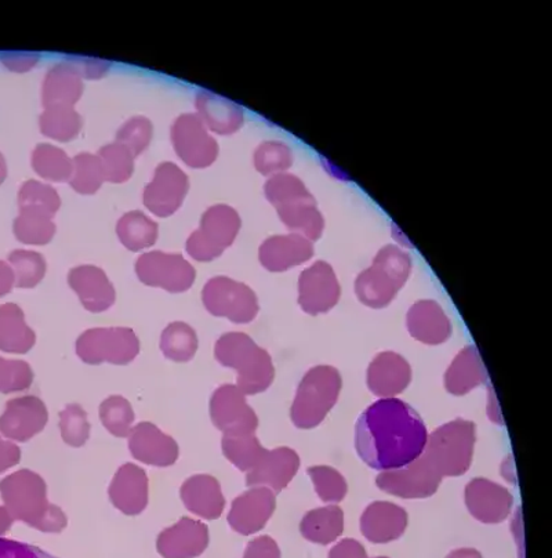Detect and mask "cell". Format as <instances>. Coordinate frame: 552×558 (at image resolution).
<instances>
[{
	"label": "cell",
	"mask_w": 552,
	"mask_h": 558,
	"mask_svg": "<svg viewBox=\"0 0 552 558\" xmlns=\"http://www.w3.org/2000/svg\"><path fill=\"white\" fill-rule=\"evenodd\" d=\"M427 438V427L419 413L398 398L376 401L355 426L359 458L379 472L415 462L425 452Z\"/></svg>",
	"instance_id": "6da1fadb"
},
{
	"label": "cell",
	"mask_w": 552,
	"mask_h": 558,
	"mask_svg": "<svg viewBox=\"0 0 552 558\" xmlns=\"http://www.w3.org/2000/svg\"><path fill=\"white\" fill-rule=\"evenodd\" d=\"M0 493L10 513L33 529L60 534L69 524L64 511L49 502L45 480L30 470H20L4 478Z\"/></svg>",
	"instance_id": "7a4b0ae2"
},
{
	"label": "cell",
	"mask_w": 552,
	"mask_h": 558,
	"mask_svg": "<svg viewBox=\"0 0 552 558\" xmlns=\"http://www.w3.org/2000/svg\"><path fill=\"white\" fill-rule=\"evenodd\" d=\"M216 360L238 372V389L245 396H256L270 389L275 379L271 355L259 348L249 335L230 332L217 340Z\"/></svg>",
	"instance_id": "3957f363"
},
{
	"label": "cell",
	"mask_w": 552,
	"mask_h": 558,
	"mask_svg": "<svg viewBox=\"0 0 552 558\" xmlns=\"http://www.w3.org/2000/svg\"><path fill=\"white\" fill-rule=\"evenodd\" d=\"M265 191L289 230L302 232L311 241L322 235L323 217L300 179L286 173L275 174L268 180Z\"/></svg>",
	"instance_id": "277c9868"
},
{
	"label": "cell",
	"mask_w": 552,
	"mask_h": 558,
	"mask_svg": "<svg viewBox=\"0 0 552 558\" xmlns=\"http://www.w3.org/2000/svg\"><path fill=\"white\" fill-rule=\"evenodd\" d=\"M412 272L409 253L394 245L384 246L373 265L359 274L355 292L360 303L370 308H384L394 301Z\"/></svg>",
	"instance_id": "5b68a950"
},
{
	"label": "cell",
	"mask_w": 552,
	"mask_h": 558,
	"mask_svg": "<svg viewBox=\"0 0 552 558\" xmlns=\"http://www.w3.org/2000/svg\"><path fill=\"white\" fill-rule=\"evenodd\" d=\"M476 442V423L456 418L428 434L422 457L442 477H458L471 468Z\"/></svg>",
	"instance_id": "8992f818"
},
{
	"label": "cell",
	"mask_w": 552,
	"mask_h": 558,
	"mask_svg": "<svg viewBox=\"0 0 552 558\" xmlns=\"http://www.w3.org/2000/svg\"><path fill=\"white\" fill-rule=\"evenodd\" d=\"M342 387V375L333 366L319 365L309 369L298 385L293 401V425L302 430L321 425L328 413L336 405Z\"/></svg>",
	"instance_id": "52a82bcc"
},
{
	"label": "cell",
	"mask_w": 552,
	"mask_h": 558,
	"mask_svg": "<svg viewBox=\"0 0 552 558\" xmlns=\"http://www.w3.org/2000/svg\"><path fill=\"white\" fill-rule=\"evenodd\" d=\"M241 229L238 211L229 205H214L205 211L199 229L189 235L188 255L196 262H211L234 244Z\"/></svg>",
	"instance_id": "ba28073f"
},
{
	"label": "cell",
	"mask_w": 552,
	"mask_h": 558,
	"mask_svg": "<svg viewBox=\"0 0 552 558\" xmlns=\"http://www.w3.org/2000/svg\"><path fill=\"white\" fill-rule=\"evenodd\" d=\"M76 354L89 365H127L140 354V340L128 328L89 329L76 340Z\"/></svg>",
	"instance_id": "9c48e42d"
},
{
	"label": "cell",
	"mask_w": 552,
	"mask_h": 558,
	"mask_svg": "<svg viewBox=\"0 0 552 558\" xmlns=\"http://www.w3.org/2000/svg\"><path fill=\"white\" fill-rule=\"evenodd\" d=\"M203 302L211 315L229 318L234 324L252 323L260 310L256 293L229 277L209 279L204 287Z\"/></svg>",
	"instance_id": "30bf717a"
},
{
	"label": "cell",
	"mask_w": 552,
	"mask_h": 558,
	"mask_svg": "<svg viewBox=\"0 0 552 558\" xmlns=\"http://www.w3.org/2000/svg\"><path fill=\"white\" fill-rule=\"evenodd\" d=\"M136 274L144 286L162 288L170 293L188 291L196 278L195 268L182 255L161 251L138 257Z\"/></svg>",
	"instance_id": "8fae6325"
},
{
	"label": "cell",
	"mask_w": 552,
	"mask_h": 558,
	"mask_svg": "<svg viewBox=\"0 0 552 558\" xmlns=\"http://www.w3.org/2000/svg\"><path fill=\"white\" fill-rule=\"evenodd\" d=\"M442 480V475L421 454L405 468L381 472L376 485L383 493L402 499H426L437 493Z\"/></svg>",
	"instance_id": "7c38bea8"
},
{
	"label": "cell",
	"mask_w": 552,
	"mask_h": 558,
	"mask_svg": "<svg viewBox=\"0 0 552 558\" xmlns=\"http://www.w3.org/2000/svg\"><path fill=\"white\" fill-rule=\"evenodd\" d=\"M210 417L224 436L255 434L259 427V417L247 404L244 392L234 385L221 386L213 392L210 398Z\"/></svg>",
	"instance_id": "4fadbf2b"
},
{
	"label": "cell",
	"mask_w": 552,
	"mask_h": 558,
	"mask_svg": "<svg viewBox=\"0 0 552 558\" xmlns=\"http://www.w3.org/2000/svg\"><path fill=\"white\" fill-rule=\"evenodd\" d=\"M172 143L175 153L191 168H208L219 155V144L196 113H184L175 119Z\"/></svg>",
	"instance_id": "5bb4252c"
},
{
	"label": "cell",
	"mask_w": 552,
	"mask_h": 558,
	"mask_svg": "<svg viewBox=\"0 0 552 558\" xmlns=\"http://www.w3.org/2000/svg\"><path fill=\"white\" fill-rule=\"evenodd\" d=\"M188 189V175L177 165L163 162L155 169L152 182L144 189V205L154 215L168 217L180 209Z\"/></svg>",
	"instance_id": "9a60e30c"
},
{
	"label": "cell",
	"mask_w": 552,
	"mask_h": 558,
	"mask_svg": "<svg viewBox=\"0 0 552 558\" xmlns=\"http://www.w3.org/2000/svg\"><path fill=\"white\" fill-rule=\"evenodd\" d=\"M339 279L332 267L317 262L304 270L298 281V304L304 313L319 315L330 312L340 301Z\"/></svg>",
	"instance_id": "2e32d148"
},
{
	"label": "cell",
	"mask_w": 552,
	"mask_h": 558,
	"mask_svg": "<svg viewBox=\"0 0 552 558\" xmlns=\"http://www.w3.org/2000/svg\"><path fill=\"white\" fill-rule=\"evenodd\" d=\"M464 496L469 513L483 524L503 523L514 506L513 494L487 478L471 480Z\"/></svg>",
	"instance_id": "e0dca14e"
},
{
	"label": "cell",
	"mask_w": 552,
	"mask_h": 558,
	"mask_svg": "<svg viewBox=\"0 0 552 558\" xmlns=\"http://www.w3.org/2000/svg\"><path fill=\"white\" fill-rule=\"evenodd\" d=\"M277 509V496L266 487H256L242 494L232 502L229 524L241 535L249 536L260 532Z\"/></svg>",
	"instance_id": "ac0fdd59"
},
{
	"label": "cell",
	"mask_w": 552,
	"mask_h": 558,
	"mask_svg": "<svg viewBox=\"0 0 552 558\" xmlns=\"http://www.w3.org/2000/svg\"><path fill=\"white\" fill-rule=\"evenodd\" d=\"M49 412L38 397L27 396L9 401L0 417V432L12 440L25 442L48 425Z\"/></svg>",
	"instance_id": "d6986e66"
},
{
	"label": "cell",
	"mask_w": 552,
	"mask_h": 558,
	"mask_svg": "<svg viewBox=\"0 0 552 558\" xmlns=\"http://www.w3.org/2000/svg\"><path fill=\"white\" fill-rule=\"evenodd\" d=\"M128 449L134 459L149 466H173L179 459V446L174 438L149 422L138 423L132 428Z\"/></svg>",
	"instance_id": "ffe728a7"
},
{
	"label": "cell",
	"mask_w": 552,
	"mask_h": 558,
	"mask_svg": "<svg viewBox=\"0 0 552 558\" xmlns=\"http://www.w3.org/2000/svg\"><path fill=\"white\" fill-rule=\"evenodd\" d=\"M300 469V458L292 448L281 447L268 451L257 466L246 475L247 487H266L273 493L285 489Z\"/></svg>",
	"instance_id": "44dd1931"
},
{
	"label": "cell",
	"mask_w": 552,
	"mask_h": 558,
	"mask_svg": "<svg viewBox=\"0 0 552 558\" xmlns=\"http://www.w3.org/2000/svg\"><path fill=\"white\" fill-rule=\"evenodd\" d=\"M209 546V530L198 520L184 517L159 534L158 553L164 558H195Z\"/></svg>",
	"instance_id": "7402d4cb"
},
{
	"label": "cell",
	"mask_w": 552,
	"mask_h": 558,
	"mask_svg": "<svg viewBox=\"0 0 552 558\" xmlns=\"http://www.w3.org/2000/svg\"><path fill=\"white\" fill-rule=\"evenodd\" d=\"M409 515L401 506L391 502H373L360 517V532L371 544H390L405 534Z\"/></svg>",
	"instance_id": "603a6c76"
},
{
	"label": "cell",
	"mask_w": 552,
	"mask_h": 558,
	"mask_svg": "<svg viewBox=\"0 0 552 558\" xmlns=\"http://www.w3.org/2000/svg\"><path fill=\"white\" fill-rule=\"evenodd\" d=\"M72 291L90 313H105L115 303L116 293L107 274L96 266H79L69 274Z\"/></svg>",
	"instance_id": "cb8c5ba5"
},
{
	"label": "cell",
	"mask_w": 552,
	"mask_h": 558,
	"mask_svg": "<svg viewBox=\"0 0 552 558\" xmlns=\"http://www.w3.org/2000/svg\"><path fill=\"white\" fill-rule=\"evenodd\" d=\"M412 381V368L404 356L385 351L368 369V387L376 397L394 398L404 392Z\"/></svg>",
	"instance_id": "d4e9b609"
},
{
	"label": "cell",
	"mask_w": 552,
	"mask_h": 558,
	"mask_svg": "<svg viewBox=\"0 0 552 558\" xmlns=\"http://www.w3.org/2000/svg\"><path fill=\"white\" fill-rule=\"evenodd\" d=\"M113 506L126 515H138L148 505V477L142 468L133 463L118 470L108 489Z\"/></svg>",
	"instance_id": "484cf974"
},
{
	"label": "cell",
	"mask_w": 552,
	"mask_h": 558,
	"mask_svg": "<svg viewBox=\"0 0 552 558\" xmlns=\"http://www.w3.org/2000/svg\"><path fill=\"white\" fill-rule=\"evenodd\" d=\"M406 327L413 339L428 345H440L451 339V319L440 304L420 301L413 304L406 315Z\"/></svg>",
	"instance_id": "4316f807"
},
{
	"label": "cell",
	"mask_w": 552,
	"mask_h": 558,
	"mask_svg": "<svg viewBox=\"0 0 552 558\" xmlns=\"http://www.w3.org/2000/svg\"><path fill=\"white\" fill-rule=\"evenodd\" d=\"M312 256L311 242L300 234L268 238L259 252L261 265L272 272H282L294 266H300Z\"/></svg>",
	"instance_id": "83f0119b"
},
{
	"label": "cell",
	"mask_w": 552,
	"mask_h": 558,
	"mask_svg": "<svg viewBox=\"0 0 552 558\" xmlns=\"http://www.w3.org/2000/svg\"><path fill=\"white\" fill-rule=\"evenodd\" d=\"M182 500L191 513L206 520H217L225 509V499L220 483L211 475H194L180 489Z\"/></svg>",
	"instance_id": "f1b7e54d"
},
{
	"label": "cell",
	"mask_w": 552,
	"mask_h": 558,
	"mask_svg": "<svg viewBox=\"0 0 552 558\" xmlns=\"http://www.w3.org/2000/svg\"><path fill=\"white\" fill-rule=\"evenodd\" d=\"M196 116L200 118L206 128L219 134L238 132L244 125V111L234 101L214 95L209 90H200L195 98Z\"/></svg>",
	"instance_id": "f546056e"
},
{
	"label": "cell",
	"mask_w": 552,
	"mask_h": 558,
	"mask_svg": "<svg viewBox=\"0 0 552 558\" xmlns=\"http://www.w3.org/2000/svg\"><path fill=\"white\" fill-rule=\"evenodd\" d=\"M488 374L476 345H468L453 360L445 374V389L452 396H466L487 384Z\"/></svg>",
	"instance_id": "4dcf8cb0"
},
{
	"label": "cell",
	"mask_w": 552,
	"mask_h": 558,
	"mask_svg": "<svg viewBox=\"0 0 552 558\" xmlns=\"http://www.w3.org/2000/svg\"><path fill=\"white\" fill-rule=\"evenodd\" d=\"M84 93V82L74 66L59 63L46 74L42 87L45 108L51 106L74 107Z\"/></svg>",
	"instance_id": "1f68e13d"
},
{
	"label": "cell",
	"mask_w": 552,
	"mask_h": 558,
	"mask_svg": "<svg viewBox=\"0 0 552 558\" xmlns=\"http://www.w3.org/2000/svg\"><path fill=\"white\" fill-rule=\"evenodd\" d=\"M36 335L25 324L23 310L17 304L0 306V350L25 354L34 348Z\"/></svg>",
	"instance_id": "d6a6232c"
},
{
	"label": "cell",
	"mask_w": 552,
	"mask_h": 558,
	"mask_svg": "<svg viewBox=\"0 0 552 558\" xmlns=\"http://www.w3.org/2000/svg\"><path fill=\"white\" fill-rule=\"evenodd\" d=\"M302 535L317 545H330L344 532V513L336 505L308 511L300 524Z\"/></svg>",
	"instance_id": "836d02e7"
},
{
	"label": "cell",
	"mask_w": 552,
	"mask_h": 558,
	"mask_svg": "<svg viewBox=\"0 0 552 558\" xmlns=\"http://www.w3.org/2000/svg\"><path fill=\"white\" fill-rule=\"evenodd\" d=\"M53 214L50 211L25 206L20 208V216L14 220V234L19 241L28 245L49 244L56 234Z\"/></svg>",
	"instance_id": "e575fe53"
},
{
	"label": "cell",
	"mask_w": 552,
	"mask_h": 558,
	"mask_svg": "<svg viewBox=\"0 0 552 558\" xmlns=\"http://www.w3.org/2000/svg\"><path fill=\"white\" fill-rule=\"evenodd\" d=\"M159 227L140 210L128 211L116 225V234L123 245L132 252L151 247L158 240Z\"/></svg>",
	"instance_id": "d590c367"
},
{
	"label": "cell",
	"mask_w": 552,
	"mask_h": 558,
	"mask_svg": "<svg viewBox=\"0 0 552 558\" xmlns=\"http://www.w3.org/2000/svg\"><path fill=\"white\" fill-rule=\"evenodd\" d=\"M40 132L57 142H71L82 129V118L74 107L51 106L45 108L39 119Z\"/></svg>",
	"instance_id": "8d00e7d4"
},
{
	"label": "cell",
	"mask_w": 552,
	"mask_h": 558,
	"mask_svg": "<svg viewBox=\"0 0 552 558\" xmlns=\"http://www.w3.org/2000/svg\"><path fill=\"white\" fill-rule=\"evenodd\" d=\"M161 350L174 363H188L198 351V336L188 324H169L161 336Z\"/></svg>",
	"instance_id": "74e56055"
},
{
	"label": "cell",
	"mask_w": 552,
	"mask_h": 558,
	"mask_svg": "<svg viewBox=\"0 0 552 558\" xmlns=\"http://www.w3.org/2000/svg\"><path fill=\"white\" fill-rule=\"evenodd\" d=\"M221 447H223L224 457L241 472H250L267 452L256 434L223 436Z\"/></svg>",
	"instance_id": "f35d334b"
},
{
	"label": "cell",
	"mask_w": 552,
	"mask_h": 558,
	"mask_svg": "<svg viewBox=\"0 0 552 558\" xmlns=\"http://www.w3.org/2000/svg\"><path fill=\"white\" fill-rule=\"evenodd\" d=\"M33 168L50 182H65L72 174V159L59 147L39 144L33 153Z\"/></svg>",
	"instance_id": "ab89813d"
},
{
	"label": "cell",
	"mask_w": 552,
	"mask_h": 558,
	"mask_svg": "<svg viewBox=\"0 0 552 558\" xmlns=\"http://www.w3.org/2000/svg\"><path fill=\"white\" fill-rule=\"evenodd\" d=\"M106 182L105 168L97 155L89 153L77 154L72 159L70 185L76 193L95 194Z\"/></svg>",
	"instance_id": "60d3db41"
},
{
	"label": "cell",
	"mask_w": 552,
	"mask_h": 558,
	"mask_svg": "<svg viewBox=\"0 0 552 558\" xmlns=\"http://www.w3.org/2000/svg\"><path fill=\"white\" fill-rule=\"evenodd\" d=\"M100 418L108 432L118 438L131 436L134 418L131 402L121 396H112L102 401Z\"/></svg>",
	"instance_id": "b9f144b4"
},
{
	"label": "cell",
	"mask_w": 552,
	"mask_h": 558,
	"mask_svg": "<svg viewBox=\"0 0 552 558\" xmlns=\"http://www.w3.org/2000/svg\"><path fill=\"white\" fill-rule=\"evenodd\" d=\"M9 263L13 268L15 286L19 288H34L45 277L46 260L38 252L14 251L10 253Z\"/></svg>",
	"instance_id": "7bdbcfd3"
},
{
	"label": "cell",
	"mask_w": 552,
	"mask_h": 558,
	"mask_svg": "<svg viewBox=\"0 0 552 558\" xmlns=\"http://www.w3.org/2000/svg\"><path fill=\"white\" fill-rule=\"evenodd\" d=\"M100 158L107 182L125 183L132 178L134 170V155L120 143L108 144L101 147L97 155Z\"/></svg>",
	"instance_id": "ee69618b"
},
{
	"label": "cell",
	"mask_w": 552,
	"mask_h": 558,
	"mask_svg": "<svg viewBox=\"0 0 552 558\" xmlns=\"http://www.w3.org/2000/svg\"><path fill=\"white\" fill-rule=\"evenodd\" d=\"M312 480L315 493L324 504L343 502L348 493V485L336 469L329 466H314L307 470Z\"/></svg>",
	"instance_id": "f6af8a7d"
},
{
	"label": "cell",
	"mask_w": 552,
	"mask_h": 558,
	"mask_svg": "<svg viewBox=\"0 0 552 558\" xmlns=\"http://www.w3.org/2000/svg\"><path fill=\"white\" fill-rule=\"evenodd\" d=\"M61 437L74 448L84 447L90 437V423L84 408L71 404L60 412Z\"/></svg>",
	"instance_id": "bcb514c9"
},
{
	"label": "cell",
	"mask_w": 552,
	"mask_h": 558,
	"mask_svg": "<svg viewBox=\"0 0 552 558\" xmlns=\"http://www.w3.org/2000/svg\"><path fill=\"white\" fill-rule=\"evenodd\" d=\"M291 148L281 142L262 143L255 153V167L261 174H281L292 167Z\"/></svg>",
	"instance_id": "7dc6e473"
},
{
	"label": "cell",
	"mask_w": 552,
	"mask_h": 558,
	"mask_svg": "<svg viewBox=\"0 0 552 558\" xmlns=\"http://www.w3.org/2000/svg\"><path fill=\"white\" fill-rule=\"evenodd\" d=\"M154 126L146 117H134L128 119L116 133V143L128 148L134 157L146 151L151 143Z\"/></svg>",
	"instance_id": "c3c4849f"
},
{
	"label": "cell",
	"mask_w": 552,
	"mask_h": 558,
	"mask_svg": "<svg viewBox=\"0 0 552 558\" xmlns=\"http://www.w3.org/2000/svg\"><path fill=\"white\" fill-rule=\"evenodd\" d=\"M19 205L20 208L34 206V208L45 209L56 215V211L60 209L61 201L59 193L51 185L28 180L20 190Z\"/></svg>",
	"instance_id": "681fc988"
},
{
	"label": "cell",
	"mask_w": 552,
	"mask_h": 558,
	"mask_svg": "<svg viewBox=\"0 0 552 558\" xmlns=\"http://www.w3.org/2000/svg\"><path fill=\"white\" fill-rule=\"evenodd\" d=\"M33 380L34 372L25 361L0 359V392L27 390Z\"/></svg>",
	"instance_id": "f907efd6"
},
{
	"label": "cell",
	"mask_w": 552,
	"mask_h": 558,
	"mask_svg": "<svg viewBox=\"0 0 552 558\" xmlns=\"http://www.w3.org/2000/svg\"><path fill=\"white\" fill-rule=\"evenodd\" d=\"M0 558H57L39 547L0 536Z\"/></svg>",
	"instance_id": "816d5d0a"
},
{
	"label": "cell",
	"mask_w": 552,
	"mask_h": 558,
	"mask_svg": "<svg viewBox=\"0 0 552 558\" xmlns=\"http://www.w3.org/2000/svg\"><path fill=\"white\" fill-rule=\"evenodd\" d=\"M66 63L74 66L77 74L81 77H87V80H95V77H101L107 74L110 64L108 61L97 59H84V57H70Z\"/></svg>",
	"instance_id": "f5cc1de1"
},
{
	"label": "cell",
	"mask_w": 552,
	"mask_h": 558,
	"mask_svg": "<svg viewBox=\"0 0 552 558\" xmlns=\"http://www.w3.org/2000/svg\"><path fill=\"white\" fill-rule=\"evenodd\" d=\"M244 558H281V549L272 537L260 536L247 545Z\"/></svg>",
	"instance_id": "db71d44e"
},
{
	"label": "cell",
	"mask_w": 552,
	"mask_h": 558,
	"mask_svg": "<svg viewBox=\"0 0 552 558\" xmlns=\"http://www.w3.org/2000/svg\"><path fill=\"white\" fill-rule=\"evenodd\" d=\"M329 558H369L363 544L354 539H344L339 542L332 550L329 551Z\"/></svg>",
	"instance_id": "11a10c76"
},
{
	"label": "cell",
	"mask_w": 552,
	"mask_h": 558,
	"mask_svg": "<svg viewBox=\"0 0 552 558\" xmlns=\"http://www.w3.org/2000/svg\"><path fill=\"white\" fill-rule=\"evenodd\" d=\"M0 59H2L3 64L9 66L10 70L27 71L33 69L36 61L39 60V56L34 53H23V51H15V53L0 56Z\"/></svg>",
	"instance_id": "9f6ffc18"
},
{
	"label": "cell",
	"mask_w": 552,
	"mask_h": 558,
	"mask_svg": "<svg viewBox=\"0 0 552 558\" xmlns=\"http://www.w3.org/2000/svg\"><path fill=\"white\" fill-rule=\"evenodd\" d=\"M22 458L19 447H15L12 442L0 440V473L3 470L15 466Z\"/></svg>",
	"instance_id": "6f0895ef"
},
{
	"label": "cell",
	"mask_w": 552,
	"mask_h": 558,
	"mask_svg": "<svg viewBox=\"0 0 552 558\" xmlns=\"http://www.w3.org/2000/svg\"><path fill=\"white\" fill-rule=\"evenodd\" d=\"M14 283L13 268L7 262L0 260V298L12 291Z\"/></svg>",
	"instance_id": "680465c9"
},
{
	"label": "cell",
	"mask_w": 552,
	"mask_h": 558,
	"mask_svg": "<svg viewBox=\"0 0 552 558\" xmlns=\"http://www.w3.org/2000/svg\"><path fill=\"white\" fill-rule=\"evenodd\" d=\"M446 558H482V555L476 549H457L449 553Z\"/></svg>",
	"instance_id": "91938a15"
},
{
	"label": "cell",
	"mask_w": 552,
	"mask_h": 558,
	"mask_svg": "<svg viewBox=\"0 0 552 558\" xmlns=\"http://www.w3.org/2000/svg\"><path fill=\"white\" fill-rule=\"evenodd\" d=\"M13 520L7 509L0 508V535H3L12 525Z\"/></svg>",
	"instance_id": "94428289"
},
{
	"label": "cell",
	"mask_w": 552,
	"mask_h": 558,
	"mask_svg": "<svg viewBox=\"0 0 552 558\" xmlns=\"http://www.w3.org/2000/svg\"><path fill=\"white\" fill-rule=\"evenodd\" d=\"M8 178V165L7 159H4L2 153H0V184L4 182Z\"/></svg>",
	"instance_id": "6125c7cd"
},
{
	"label": "cell",
	"mask_w": 552,
	"mask_h": 558,
	"mask_svg": "<svg viewBox=\"0 0 552 558\" xmlns=\"http://www.w3.org/2000/svg\"><path fill=\"white\" fill-rule=\"evenodd\" d=\"M375 558H389V557H383V556H381V557H375Z\"/></svg>",
	"instance_id": "be15d7a7"
}]
</instances>
